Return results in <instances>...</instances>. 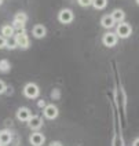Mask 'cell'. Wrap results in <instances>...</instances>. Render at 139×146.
<instances>
[{
	"instance_id": "obj_13",
	"label": "cell",
	"mask_w": 139,
	"mask_h": 146,
	"mask_svg": "<svg viewBox=\"0 0 139 146\" xmlns=\"http://www.w3.org/2000/svg\"><path fill=\"white\" fill-rule=\"evenodd\" d=\"M33 36L37 37V39L44 37V36H46V28H44L43 25H36V26L33 28Z\"/></svg>"
},
{
	"instance_id": "obj_11",
	"label": "cell",
	"mask_w": 139,
	"mask_h": 146,
	"mask_svg": "<svg viewBox=\"0 0 139 146\" xmlns=\"http://www.w3.org/2000/svg\"><path fill=\"white\" fill-rule=\"evenodd\" d=\"M110 17L113 18V21H115V22H118V24H120V22H123L124 21L125 14H124L123 10H118V8H117V10H115V11L110 14Z\"/></svg>"
},
{
	"instance_id": "obj_8",
	"label": "cell",
	"mask_w": 139,
	"mask_h": 146,
	"mask_svg": "<svg viewBox=\"0 0 139 146\" xmlns=\"http://www.w3.org/2000/svg\"><path fill=\"white\" fill-rule=\"evenodd\" d=\"M17 117H18L21 121H28V120L30 119L29 109H28V108H21V109L18 110V113H17Z\"/></svg>"
},
{
	"instance_id": "obj_24",
	"label": "cell",
	"mask_w": 139,
	"mask_h": 146,
	"mask_svg": "<svg viewBox=\"0 0 139 146\" xmlns=\"http://www.w3.org/2000/svg\"><path fill=\"white\" fill-rule=\"evenodd\" d=\"M50 146H62V145H61L59 142H54V143H51V145H50Z\"/></svg>"
},
{
	"instance_id": "obj_15",
	"label": "cell",
	"mask_w": 139,
	"mask_h": 146,
	"mask_svg": "<svg viewBox=\"0 0 139 146\" xmlns=\"http://www.w3.org/2000/svg\"><path fill=\"white\" fill-rule=\"evenodd\" d=\"M107 4V0H92V6L97 8V10H102L105 8Z\"/></svg>"
},
{
	"instance_id": "obj_23",
	"label": "cell",
	"mask_w": 139,
	"mask_h": 146,
	"mask_svg": "<svg viewBox=\"0 0 139 146\" xmlns=\"http://www.w3.org/2000/svg\"><path fill=\"white\" fill-rule=\"evenodd\" d=\"M132 146H139V138L134 141V145H132Z\"/></svg>"
},
{
	"instance_id": "obj_9",
	"label": "cell",
	"mask_w": 139,
	"mask_h": 146,
	"mask_svg": "<svg viewBox=\"0 0 139 146\" xmlns=\"http://www.w3.org/2000/svg\"><path fill=\"white\" fill-rule=\"evenodd\" d=\"M43 121H41V119L39 116H30V119H29V127L32 128V130H37V128H40Z\"/></svg>"
},
{
	"instance_id": "obj_4",
	"label": "cell",
	"mask_w": 139,
	"mask_h": 146,
	"mask_svg": "<svg viewBox=\"0 0 139 146\" xmlns=\"http://www.w3.org/2000/svg\"><path fill=\"white\" fill-rule=\"evenodd\" d=\"M58 19H59L62 24H70V22L73 21V13H72L69 8H65V10H62V11L59 13Z\"/></svg>"
},
{
	"instance_id": "obj_21",
	"label": "cell",
	"mask_w": 139,
	"mask_h": 146,
	"mask_svg": "<svg viewBox=\"0 0 139 146\" xmlns=\"http://www.w3.org/2000/svg\"><path fill=\"white\" fill-rule=\"evenodd\" d=\"M6 43H7V39H4V37L0 35V48H4V47H6Z\"/></svg>"
},
{
	"instance_id": "obj_6",
	"label": "cell",
	"mask_w": 139,
	"mask_h": 146,
	"mask_svg": "<svg viewBox=\"0 0 139 146\" xmlns=\"http://www.w3.org/2000/svg\"><path fill=\"white\" fill-rule=\"evenodd\" d=\"M44 116L48 119V120H54L55 117L58 116V109L57 106L54 105H47L44 108Z\"/></svg>"
},
{
	"instance_id": "obj_17",
	"label": "cell",
	"mask_w": 139,
	"mask_h": 146,
	"mask_svg": "<svg viewBox=\"0 0 139 146\" xmlns=\"http://www.w3.org/2000/svg\"><path fill=\"white\" fill-rule=\"evenodd\" d=\"M14 21H19V22H24L25 24V22L28 21V15H26L25 13H22V11H21V13H17Z\"/></svg>"
},
{
	"instance_id": "obj_22",
	"label": "cell",
	"mask_w": 139,
	"mask_h": 146,
	"mask_svg": "<svg viewBox=\"0 0 139 146\" xmlns=\"http://www.w3.org/2000/svg\"><path fill=\"white\" fill-rule=\"evenodd\" d=\"M6 88H7V87H6V84L0 80V94H3V92L6 91Z\"/></svg>"
},
{
	"instance_id": "obj_26",
	"label": "cell",
	"mask_w": 139,
	"mask_h": 146,
	"mask_svg": "<svg viewBox=\"0 0 139 146\" xmlns=\"http://www.w3.org/2000/svg\"><path fill=\"white\" fill-rule=\"evenodd\" d=\"M136 4H139V0H136Z\"/></svg>"
},
{
	"instance_id": "obj_10",
	"label": "cell",
	"mask_w": 139,
	"mask_h": 146,
	"mask_svg": "<svg viewBox=\"0 0 139 146\" xmlns=\"http://www.w3.org/2000/svg\"><path fill=\"white\" fill-rule=\"evenodd\" d=\"M14 28L11 26V25H4L3 28H1V36L4 37V39H10V37H13L14 36Z\"/></svg>"
},
{
	"instance_id": "obj_5",
	"label": "cell",
	"mask_w": 139,
	"mask_h": 146,
	"mask_svg": "<svg viewBox=\"0 0 139 146\" xmlns=\"http://www.w3.org/2000/svg\"><path fill=\"white\" fill-rule=\"evenodd\" d=\"M102 40H103V44L106 47H115L116 44H117V36H116L115 33L107 32V33H105V36H103Z\"/></svg>"
},
{
	"instance_id": "obj_20",
	"label": "cell",
	"mask_w": 139,
	"mask_h": 146,
	"mask_svg": "<svg viewBox=\"0 0 139 146\" xmlns=\"http://www.w3.org/2000/svg\"><path fill=\"white\" fill-rule=\"evenodd\" d=\"M79 4L81 7H88V6L92 4V0H79Z\"/></svg>"
},
{
	"instance_id": "obj_1",
	"label": "cell",
	"mask_w": 139,
	"mask_h": 146,
	"mask_svg": "<svg viewBox=\"0 0 139 146\" xmlns=\"http://www.w3.org/2000/svg\"><path fill=\"white\" fill-rule=\"evenodd\" d=\"M131 26L127 24V22H120V24L117 25V37H121V39H127V37H130L131 36Z\"/></svg>"
},
{
	"instance_id": "obj_16",
	"label": "cell",
	"mask_w": 139,
	"mask_h": 146,
	"mask_svg": "<svg viewBox=\"0 0 139 146\" xmlns=\"http://www.w3.org/2000/svg\"><path fill=\"white\" fill-rule=\"evenodd\" d=\"M10 70V62H8L7 59H1L0 61V72L6 73Z\"/></svg>"
},
{
	"instance_id": "obj_7",
	"label": "cell",
	"mask_w": 139,
	"mask_h": 146,
	"mask_svg": "<svg viewBox=\"0 0 139 146\" xmlns=\"http://www.w3.org/2000/svg\"><path fill=\"white\" fill-rule=\"evenodd\" d=\"M30 143L33 146H41L44 143V135L40 132H33L30 135Z\"/></svg>"
},
{
	"instance_id": "obj_25",
	"label": "cell",
	"mask_w": 139,
	"mask_h": 146,
	"mask_svg": "<svg viewBox=\"0 0 139 146\" xmlns=\"http://www.w3.org/2000/svg\"><path fill=\"white\" fill-rule=\"evenodd\" d=\"M1 3H3V0H0V6H1Z\"/></svg>"
},
{
	"instance_id": "obj_12",
	"label": "cell",
	"mask_w": 139,
	"mask_h": 146,
	"mask_svg": "<svg viewBox=\"0 0 139 146\" xmlns=\"http://www.w3.org/2000/svg\"><path fill=\"white\" fill-rule=\"evenodd\" d=\"M101 24H102V26L103 28H106V29H110V28H113L115 26V21H113V18L110 15H105L102 17V19H101Z\"/></svg>"
},
{
	"instance_id": "obj_18",
	"label": "cell",
	"mask_w": 139,
	"mask_h": 146,
	"mask_svg": "<svg viewBox=\"0 0 139 146\" xmlns=\"http://www.w3.org/2000/svg\"><path fill=\"white\" fill-rule=\"evenodd\" d=\"M11 26L14 28V31L17 29L18 32H21V31H25V24H24V22H19V21H14Z\"/></svg>"
},
{
	"instance_id": "obj_14",
	"label": "cell",
	"mask_w": 139,
	"mask_h": 146,
	"mask_svg": "<svg viewBox=\"0 0 139 146\" xmlns=\"http://www.w3.org/2000/svg\"><path fill=\"white\" fill-rule=\"evenodd\" d=\"M11 141V132L10 131H1L0 132V145H7Z\"/></svg>"
},
{
	"instance_id": "obj_2",
	"label": "cell",
	"mask_w": 139,
	"mask_h": 146,
	"mask_svg": "<svg viewBox=\"0 0 139 146\" xmlns=\"http://www.w3.org/2000/svg\"><path fill=\"white\" fill-rule=\"evenodd\" d=\"M15 41H17V47H21V48H28L29 47V37L25 33V31H21V32L17 33Z\"/></svg>"
},
{
	"instance_id": "obj_3",
	"label": "cell",
	"mask_w": 139,
	"mask_h": 146,
	"mask_svg": "<svg viewBox=\"0 0 139 146\" xmlns=\"http://www.w3.org/2000/svg\"><path fill=\"white\" fill-rule=\"evenodd\" d=\"M24 94L25 97L28 98H36L39 95V87L36 86V84H33V83H29V84H26L24 88Z\"/></svg>"
},
{
	"instance_id": "obj_19",
	"label": "cell",
	"mask_w": 139,
	"mask_h": 146,
	"mask_svg": "<svg viewBox=\"0 0 139 146\" xmlns=\"http://www.w3.org/2000/svg\"><path fill=\"white\" fill-rule=\"evenodd\" d=\"M6 47L10 48V50H14L17 47V41H15V37H14V36H13V37H10V39H7Z\"/></svg>"
},
{
	"instance_id": "obj_27",
	"label": "cell",
	"mask_w": 139,
	"mask_h": 146,
	"mask_svg": "<svg viewBox=\"0 0 139 146\" xmlns=\"http://www.w3.org/2000/svg\"><path fill=\"white\" fill-rule=\"evenodd\" d=\"M0 146H6V145H0Z\"/></svg>"
}]
</instances>
